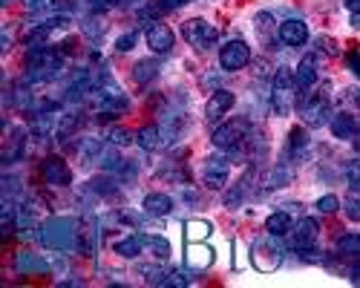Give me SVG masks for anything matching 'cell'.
I'll list each match as a JSON object with an SVG mask.
<instances>
[{
  "label": "cell",
  "instance_id": "1",
  "mask_svg": "<svg viewBox=\"0 0 360 288\" xmlns=\"http://www.w3.org/2000/svg\"><path fill=\"white\" fill-rule=\"evenodd\" d=\"M38 240L49 251L72 254L78 251V242H81V225L72 216H49L38 225Z\"/></svg>",
  "mask_w": 360,
  "mask_h": 288
},
{
  "label": "cell",
  "instance_id": "34",
  "mask_svg": "<svg viewBox=\"0 0 360 288\" xmlns=\"http://www.w3.org/2000/svg\"><path fill=\"white\" fill-rule=\"evenodd\" d=\"M314 208H317V214H335V211H340L343 205H340V199H338L335 193H326V196H320V199L314 202Z\"/></svg>",
  "mask_w": 360,
  "mask_h": 288
},
{
  "label": "cell",
  "instance_id": "10",
  "mask_svg": "<svg viewBox=\"0 0 360 288\" xmlns=\"http://www.w3.org/2000/svg\"><path fill=\"white\" fill-rule=\"evenodd\" d=\"M228 176H231V159L222 156V153H214L205 159V167H202V182L205 188L211 190H222L228 185Z\"/></svg>",
  "mask_w": 360,
  "mask_h": 288
},
{
  "label": "cell",
  "instance_id": "19",
  "mask_svg": "<svg viewBox=\"0 0 360 288\" xmlns=\"http://www.w3.org/2000/svg\"><path fill=\"white\" fill-rule=\"evenodd\" d=\"M141 211L144 216H153V219H165L173 214V199L167 193H147L141 202Z\"/></svg>",
  "mask_w": 360,
  "mask_h": 288
},
{
  "label": "cell",
  "instance_id": "8",
  "mask_svg": "<svg viewBox=\"0 0 360 288\" xmlns=\"http://www.w3.org/2000/svg\"><path fill=\"white\" fill-rule=\"evenodd\" d=\"M211 141L217 144L219 150L236 153V150L248 141V122H245V119H233V122H228V124H219V127L214 130Z\"/></svg>",
  "mask_w": 360,
  "mask_h": 288
},
{
  "label": "cell",
  "instance_id": "33",
  "mask_svg": "<svg viewBox=\"0 0 360 288\" xmlns=\"http://www.w3.org/2000/svg\"><path fill=\"white\" fill-rule=\"evenodd\" d=\"M346 185H349L352 193L360 196V159H352V162L346 164Z\"/></svg>",
  "mask_w": 360,
  "mask_h": 288
},
{
  "label": "cell",
  "instance_id": "45",
  "mask_svg": "<svg viewBox=\"0 0 360 288\" xmlns=\"http://www.w3.org/2000/svg\"><path fill=\"white\" fill-rule=\"evenodd\" d=\"M93 9H112V6H122L124 0H86Z\"/></svg>",
  "mask_w": 360,
  "mask_h": 288
},
{
  "label": "cell",
  "instance_id": "43",
  "mask_svg": "<svg viewBox=\"0 0 360 288\" xmlns=\"http://www.w3.org/2000/svg\"><path fill=\"white\" fill-rule=\"evenodd\" d=\"M317 46H320V52H326V55H338V52H340L332 38H317Z\"/></svg>",
  "mask_w": 360,
  "mask_h": 288
},
{
  "label": "cell",
  "instance_id": "26",
  "mask_svg": "<svg viewBox=\"0 0 360 288\" xmlns=\"http://www.w3.org/2000/svg\"><path fill=\"white\" fill-rule=\"evenodd\" d=\"M211 234H214V225L207 222V219H191V222H185V240L188 242H205Z\"/></svg>",
  "mask_w": 360,
  "mask_h": 288
},
{
  "label": "cell",
  "instance_id": "49",
  "mask_svg": "<svg viewBox=\"0 0 360 288\" xmlns=\"http://www.w3.org/2000/svg\"><path fill=\"white\" fill-rule=\"evenodd\" d=\"M4 4H6V0H4Z\"/></svg>",
  "mask_w": 360,
  "mask_h": 288
},
{
  "label": "cell",
  "instance_id": "41",
  "mask_svg": "<svg viewBox=\"0 0 360 288\" xmlns=\"http://www.w3.org/2000/svg\"><path fill=\"white\" fill-rule=\"evenodd\" d=\"M346 67L352 70L354 78H360V52H357V49H352V52L346 55Z\"/></svg>",
  "mask_w": 360,
  "mask_h": 288
},
{
  "label": "cell",
  "instance_id": "35",
  "mask_svg": "<svg viewBox=\"0 0 360 288\" xmlns=\"http://www.w3.org/2000/svg\"><path fill=\"white\" fill-rule=\"evenodd\" d=\"M139 274L150 282V285H165V271H162V266H139Z\"/></svg>",
  "mask_w": 360,
  "mask_h": 288
},
{
  "label": "cell",
  "instance_id": "9",
  "mask_svg": "<svg viewBox=\"0 0 360 288\" xmlns=\"http://www.w3.org/2000/svg\"><path fill=\"white\" fill-rule=\"evenodd\" d=\"M12 271H15L18 277H41V274H49V271H52V263H49L46 256L35 254V251L20 248V251H15V256H12Z\"/></svg>",
  "mask_w": 360,
  "mask_h": 288
},
{
  "label": "cell",
  "instance_id": "48",
  "mask_svg": "<svg viewBox=\"0 0 360 288\" xmlns=\"http://www.w3.org/2000/svg\"><path fill=\"white\" fill-rule=\"evenodd\" d=\"M357 107H360V93H357Z\"/></svg>",
  "mask_w": 360,
  "mask_h": 288
},
{
  "label": "cell",
  "instance_id": "13",
  "mask_svg": "<svg viewBox=\"0 0 360 288\" xmlns=\"http://www.w3.org/2000/svg\"><path fill=\"white\" fill-rule=\"evenodd\" d=\"M291 242H294V248L297 251H309V248H314L317 245V237H320V225H317V219H311V216H303L300 222H294V228H291Z\"/></svg>",
  "mask_w": 360,
  "mask_h": 288
},
{
  "label": "cell",
  "instance_id": "39",
  "mask_svg": "<svg viewBox=\"0 0 360 288\" xmlns=\"http://www.w3.org/2000/svg\"><path fill=\"white\" fill-rule=\"evenodd\" d=\"M20 4H23L29 12H41V9H52L58 0H20Z\"/></svg>",
  "mask_w": 360,
  "mask_h": 288
},
{
  "label": "cell",
  "instance_id": "38",
  "mask_svg": "<svg viewBox=\"0 0 360 288\" xmlns=\"http://www.w3.org/2000/svg\"><path fill=\"white\" fill-rule=\"evenodd\" d=\"M136 44H139V32H124L122 38L115 41V49H118V52H130Z\"/></svg>",
  "mask_w": 360,
  "mask_h": 288
},
{
  "label": "cell",
  "instance_id": "30",
  "mask_svg": "<svg viewBox=\"0 0 360 288\" xmlns=\"http://www.w3.org/2000/svg\"><path fill=\"white\" fill-rule=\"evenodd\" d=\"M107 141L115 144V148H127L130 141H136V133L127 130V127H110L107 130Z\"/></svg>",
  "mask_w": 360,
  "mask_h": 288
},
{
  "label": "cell",
  "instance_id": "47",
  "mask_svg": "<svg viewBox=\"0 0 360 288\" xmlns=\"http://www.w3.org/2000/svg\"><path fill=\"white\" fill-rule=\"evenodd\" d=\"M352 23H354V29H360V15H352Z\"/></svg>",
  "mask_w": 360,
  "mask_h": 288
},
{
  "label": "cell",
  "instance_id": "4",
  "mask_svg": "<svg viewBox=\"0 0 360 288\" xmlns=\"http://www.w3.org/2000/svg\"><path fill=\"white\" fill-rule=\"evenodd\" d=\"M89 104H93L96 112H104V115H118V112H127L130 110V98L124 90H118L115 81H104L98 84L93 93H89Z\"/></svg>",
  "mask_w": 360,
  "mask_h": 288
},
{
  "label": "cell",
  "instance_id": "25",
  "mask_svg": "<svg viewBox=\"0 0 360 288\" xmlns=\"http://www.w3.org/2000/svg\"><path fill=\"white\" fill-rule=\"evenodd\" d=\"M159 78V61H153V58H147V61H139L133 67V81L139 86H147V84H153Z\"/></svg>",
  "mask_w": 360,
  "mask_h": 288
},
{
  "label": "cell",
  "instance_id": "3",
  "mask_svg": "<svg viewBox=\"0 0 360 288\" xmlns=\"http://www.w3.org/2000/svg\"><path fill=\"white\" fill-rule=\"evenodd\" d=\"M283 259H285V248L280 242V237L274 234H265L259 240H254L251 245V266L262 274H271L283 266Z\"/></svg>",
  "mask_w": 360,
  "mask_h": 288
},
{
  "label": "cell",
  "instance_id": "24",
  "mask_svg": "<svg viewBox=\"0 0 360 288\" xmlns=\"http://www.w3.org/2000/svg\"><path fill=\"white\" fill-rule=\"evenodd\" d=\"M112 251L122 256V259H136V256L144 251V234H130V237H124V240H118V242L112 245Z\"/></svg>",
  "mask_w": 360,
  "mask_h": 288
},
{
  "label": "cell",
  "instance_id": "16",
  "mask_svg": "<svg viewBox=\"0 0 360 288\" xmlns=\"http://www.w3.org/2000/svg\"><path fill=\"white\" fill-rule=\"evenodd\" d=\"M317 78H320V72H317V58L314 55H306L303 61L297 64V70H294V84H297V93H309V90H314L317 86Z\"/></svg>",
  "mask_w": 360,
  "mask_h": 288
},
{
  "label": "cell",
  "instance_id": "11",
  "mask_svg": "<svg viewBox=\"0 0 360 288\" xmlns=\"http://www.w3.org/2000/svg\"><path fill=\"white\" fill-rule=\"evenodd\" d=\"M251 64V46L245 41H228L222 49H219V67L225 72H236V70H245Z\"/></svg>",
  "mask_w": 360,
  "mask_h": 288
},
{
  "label": "cell",
  "instance_id": "44",
  "mask_svg": "<svg viewBox=\"0 0 360 288\" xmlns=\"http://www.w3.org/2000/svg\"><path fill=\"white\" fill-rule=\"evenodd\" d=\"M346 280H349L352 285H360V259H354V263L349 266V271H346Z\"/></svg>",
  "mask_w": 360,
  "mask_h": 288
},
{
  "label": "cell",
  "instance_id": "28",
  "mask_svg": "<svg viewBox=\"0 0 360 288\" xmlns=\"http://www.w3.org/2000/svg\"><path fill=\"white\" fill-rule=\"evenodd\" d=\"M144 248H147L150 254H153V256L159 259V263L170 256V242H167L165 237H159V234H144Z\"/></svg>",
  "mask_w": 360,
  "mask_h": 288
},
{
  "label": "cell",
  "instance_id": "36",
  "mask_svg": "<svg viewBox=\"0 0 360 288\" xmlns=\"http://www.w3.org/2000/svg\"><path fill=\"white\" fill-rule=\"evenodd\" d=\"M193 282V277L188 274V271H170L167 277H165V285L167 288H185V285H191Z\"/></svg>",
  "mask_w": 360,
  "mask_h": 288
},
{
  "label": "cell",
  "instance_id": "29",
  "mask_svg": "<svg viewBox=\"0 0 360 288\" xmlns=\"http://www.w3.org/2000/svg\"><path fill=\"white\" fill-rule=\"evenodd\" d=\"M335 251L340 256H360V234H340L335 242Z\"/></svg>",
  "mask_w": 360,
  "mask_h": 288
},
{
  "label": "cell",
  "instance_id": "37",
  "mask_svg": "<svg viewBox=\"0 0 360 288\" xmlns=\"http://www.w3.org/2000/svg\"><path fill=\"white\" fill-rule=\"evenodd\" d=\"M343 211H346V216H349L352 222H360V196H357V193L346 199V205H343Z\"/></svg>",
  "mask_w": 360,
  "mask_h": 288
},
{
  "label": "cell",
  "instance_id": "21",
  "mask_svg": "<svg viewBox=\"0 0 360 288\" xmlns=\"http://www.w3.org/2000/svg\"><path fill=\"white\" fill-rule=\"evenodd\" d=\"M328 127H332V136L340 138V141H352V138L360 133L357 119H354V115H349V112H338L335 119L328 122Z\"/></svg>",
  "mask_w": 360,
  "mask_h": 288
},
{
  "label": "cell",
  "instance_id": "2",
  "mask_svg": "<svg viewBox=\"0 0 360 288\" xmlns=\"http://www.w3.org/2000/svg\"><path fill=\"white\" fill-rule=\"evenodd\" d=\"M64 49H55L49 44H29L26 49V72L23 78L29 84H41V81H52L61 75L64 70Z\"/></svg>",
  "mask_w": 360,
  "mask_h": 288
},
{
  "label": "cell",
  "instance_id": "17",
  "mask_svg": "<svg viewBox=\"0 0 360 288\" xmlns=\"http://www.w3.org/2000/svg\"><path fill=\"white\" fill-rule=\"evenodd\" d=\"M185 263H188L191 271H205V268H211L217 263V251L211 245H205V242H191Z\"/></svg>",
  "mask_w": 360,
  "mask_h": 288
},
{
  "label": "cell",
  "instance_id": "15",
  "mask_svg": "<svg viewBox=\"0 0 360 288\" xmlns=\"http://www.w3.org/2000/svg\"><path fill=\"white\" fill-rule=\"evenodd\" d=\"M277 35L285 46H306L309 41V23L300 20V18H288L277 26Z\"/></svg>",
  "mask_w": 360,
  "mask_h": 288
},
{
  "label": "cell",
  "instance_id": "31",
  "mask_svg": "<svg viewBox=\"0 0 360 288\" xmlns=\"http://www.w3.org/2000/svg\"><path fill=\"white\" fill-rule=\"evenodd\" d=\"M89 190L98 193V196H115V193H118V182L110 179V176H101V179H93V182H89Z\"/></svg>",
  "mask_w": 360,
  "mask_h": 288
},
{
  "label": "cell",
  "instance_id": "18",
  "mask_svg": "<svg viewBox=\"0 0 360 288\" xmlns=\"http://www.w3.org/2000/svg\"><path fill=\"white\" fill-rule=\"evenodd\" d=\"M233 104H236V96H233L231 90H217V93H211V98H207V104H205V119H207V122H219Z\"/></svg>",
  "mask_w": 360,
  "mask_h": 288
},
{
  "label": "cell",
  "instance_id": "20",
  "mask_svg": "<svg viewBox=\"0 0 360 288\" xmlns=\"http://www.w3.org/2000/svg\"><path fill=\"white\" fill-rule=\"evenodd\" d=\"M309 148H311V138H309V130L306 127H294L291 133H288V162H303L306 159V153H309Z\"/></svg>",
  "mask_w": 360,
  "mask_h": 288
},
{
  "label": "cell",
  "instance_id": "23",
  "mask_svg": "<svg viewBox=\"0 0 360 288\" xmlns=\"http://www.w3.org/2000/svg\"><path fill=\"white\" fill-rule=\"evenodd\" d=\"M294 228V219L288 211H274L271 216L265 219V234H274V237H288Z\"/></svg>",
  "mask_w": 360,
  "mask_h": 288
},
{
  "label": "cell",
  "instance_id": "22",
  "mask_svg": "<svg viewBox=\"0 0 360 288\" xmlns=\"http://www.w3.org/2000/svg\"><path fill=\"white\" fill-rule=\"evenodd\" d=\"M136 144H139L141 150H159V148H165L162 127H159V124H144V127L136 133Z\"/></svg>",
  "mask_w": 360,
  "mask_h": 288
},
{
  "label": "cell",
  "instance_id": "14",
  "mask_svg": "<svg viewBox=\"0 0 360 288\" xmlns=\"http://www.w3.org/2000/svg\"><path fill=\"white\" fill-rule=\"evenodd\" d=\"M144 38H147V46L153 49L156 55H167L170 49H173V44H176V35H173V29L167 26V23H162V20H153L147 26V32H144Z\"/></svg>",
  "mask_w": 360,
  "mask_h": 288
},
{
  "label": "cell",
  "instance_id": "40",
  "mask_svg": "<svg viewBox=\"0 0 360 288\" xmlns=\"http://www.w3.org/2000/svg\"><path fill=\"white\" fill-rule=\"evenodd\" d=\"M84 32H86L89 38H101V32H104V23H101V20H96V18H89V20L84 23Z\"/></svg>",
  "mask_w": 360,
  "mask_h": 288
},
{
  "label": "cell",
  "instance_id": "46",
  "mask_svg": "<svg viewBox=\"0 0 360 288\" xmlns=\"http://www.w3.org/2000/svg\"><path fill=\"white\" fill-rule=\"evenodd\" d=\"M343 6H346L352 15H360V0H343Z\"/></svg>",
  "mask_w": 360,
  "mask_h": 288
},
{
  "label": "cell",
  "instance_id": "6",
  "mask_svg": "<svg viewBox=\"0 0 360 288\" xmlns=\"http://www.w3.org/2000/svg\"><path fill=\"white\" fill-rule=\"evenodd\" d=\"M332 115V98H328L326 90H317V93H306V98L300 101V119H303L306 127H323Z\"/></svg>",
  "mask_w": 360,
  "mask_h": 288
},
{
  "label": "cell",
  "instance_id": "7",
  "mask_svg": "<svg viewBox=\"0 0 360 288\" xmlns=\"http://www.w3.org/2000/svg\"><path fill=\"white\" fill-rule=\"evenodd\" d=\"M182 35H185V41H188L193 49L207 52L211 46H217L219 29H217L211 20H205V18H191V20L182 23Z\"/></svg>",
  "mask_w": 360,
  "mask_h": 288
},
{
  "label": "cell",
  "instance_id": "27",
  "mask_svg": "<svg viewBox=\"0 0 360 288\" xmlns=\"http://www.w3.org/2000/svg\"><path fill=\"white\" fill-rule=\"evenodd\" d=\"M291 182V167H285V164H277V167H271V173L262 179V188L265 190H274V188H285Z\"/></svg>",
  "mask_w": 360,
  "mask_h": 288
},
{
  "label": "cell",
  "instance_id": "12",
  "mask_svg": "<svg viewBox=\"0 0 360 288\" xmlns=\"http://www.w3.org/2000/svg\"><path fill=\"white\" fill-rule=\"evenodd\" d=\"M41 176L52 188H70L72 185V170L61 156H46L41 162Z\"/></svg>",
  "mask_w": 360,
  "mask_h": 288
},
{
  "label": "cell",
  "instance_id": "5",
  "mask_svg": "<svg viewBox=\"0 0 360 288\" xmlns=\"http://www.w3.org/2000/svg\"><path fill=\"white\" fill-rule=\"evenodd\" d=\"M294 98H297V84H294V70L280 67L274 72V84H271V110L277 115H288L294 110Z\"/></svg>",
  "mask_w": 360,
  "mask_h": 288
},
{
  "label": "cell",
  "instance_id": "42",
  "mask_svg": "<svg viewBox=\"0 0 360 288\" xmlns=\"http://www.w3.org/2000/svg\"><path fill=\"white\" fill-rule=\"evenodd\" d=\"M156 4H159L165 12H173V9H182V6L193 4V0H156Z\"/></svg>",
  "mask_w": 360,
  "mask_h": 288
},
{
  "label": "cell",
  "instance_id": "32",
  "mask_svg": "<svg viewBox=\"0 0 360 288\" xmlns=\"http://www.w3.org/2000/svg\"><path fill=\"white\" fill-rule=\"evenodd\" d=\"M245 190H248V176H245L243 182H236V185H233V188L225 193V208H236L239 202L245 199Z\"/></svg>",
  "mask_w": 360,
  "mask_h": 288
}]
</instances>
